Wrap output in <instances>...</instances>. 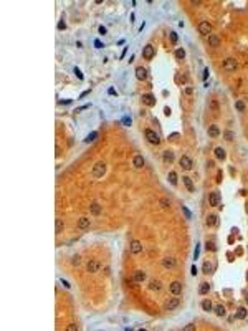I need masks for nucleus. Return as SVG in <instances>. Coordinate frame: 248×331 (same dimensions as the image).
Returning <instances> with one entry per match:
<instances>
[{
	"mask_svg": "<svg viewBox=\"0 0 248 331\" xmlns=\"http://www.w3.org/2000/svg\"><path fill=\"white\" fill-rule=\"evenodd\" d=\"M106 174V164L103 162V161H99V162H96L93 166V175L96 179H99V177H103V175Z\"/></svg>",
	"mask_w": 248,
	"mask_h": 331,
	"instance_id": "nucleus-1",
	"label": "nucleus"
},
{
	"mask_svg": "<svg viewBox=\"0 0 248 331\" xmlns=\"http://www.w3.org/2000/svg\"><path fill=\"white\" fill-rule=\"evenodd\" d=\"M144 136H146V139H147L151 144H159V143H161L159 134H157L155 131H152V129H146V131H144Z\"/></svg>",
	"mask_w": 248,
	"mask_h": 331,
	"instance_id": "nucleus-2",
	"label": "nucleus"
},
{
	"mask_svg": "<svg viewBox=\"0 0 248 331\" xmlns=\"http://www.w3.org/2000/svg\"><path fill=\"white\" fill-rule=\"evenodd\" d=\"M198 33L204 35V37L212 35V25L208 22H200V23H198Z\"/></svg>",
	"mask_w": 248,
	"mask_h": 331,
	"instance_id": "nucleus-3",
	"label": "nucleus"
},
{
	"mask_svg": "<svg viewBox=\"0 0 248 331\" xmlns=\"http://www.w3.org/2000/svg\"><path fill=\"white\" fill-rule=\"evenodd\" d=\"M223 70L225 71H235L237 70V60L235 58H227L223 61Z\"/></svg>",
	"mask_w": 248,
	"mask_h": 331,
	"instance_id": "nucleus-4",
	"label": "nucleus"
},
{
	"mask_svg": "<svg viewBox=\"0 0 248 331\" xmlns=\"http://www.w3.org/2000/svg\"><path fill=\"white\" fill-rule=\"evenodd\" d=\"M220 194L218 192H210V195H208V204H210L212 207H218L220 205Z\"/></svg>",
	"mask_w": 248,
	"mask_h": 331,
	"instance_id": "nucleus-5",
	"label": "nucleus"
},
{
	"mask_svg": "<svg viewBox=\"0 0 248 331\" xmlns=\"http://www.w3.org/2000/svg\"><path fill=\"white\" fill-rule=\"evenodd\" d=\"M179 305H180V300H179V298H169V300L165 301L164 308L167 310V311H172V310H175Z\"/></svg>",
	"mask_w": 248,
	"mask_h": 331,
	"instance_id": "nucleus-6",
	"label": "nucleus"
},
{
	"mask_svg": "<svg viewBox=\"0 0 248 331\" xmlns=\"http://www.w3.org/2000/svg\"><path fill=\"white\" fill-rule=\"evenodd\" d=\"M179 164L182 166V169H185V171H190L192 166H194L192 159H190L189 156H182V157H180V161H179Z\"/></svg>",
	"mask_w": 248,
	"mask_h": 331,
	"instance_id": "nucleus-7",
	"label": "nucleus"
},
{
	"mask_svg": "<svg viewBox=\"0 0 248 331\" xmlns=\"http://www.w3.org/2000/svg\"><path fill=\"white\" fill-rule=\"evenodd\" d=\"M99 268H101V265H99L98 260H90L88 265H86V270L90 273H96V272H99Z\"/></svg>",
	"mask_w": 248,
	"mask_h": 331,
	"instance_id": "nucleus-8",
	"label": "nucleus"
},
{
	"mask_svg": "<svg viewBox=\"0 0 248 331\" xmlns=\"http://www.w3.org/2000/svg\"><path fill=\"white\" fill-rule=\"evenodd\" d=\"M154 55H155L154 47H152V45H146V47H144V50H142V56H144L146 60H152V58H154Z\"/></svg>",
	"mask_w": 248,
	"mask_h": 331,
	"instance_id": "nucleus-9",
	"label": "nucleus"
},
{
	"mask_svg": "<svg viewBox=\"0 0 248 331\" xmlns=\"http://www.w3.org/2000/svg\"><path fill=\"white\" fill-rule=\"evenodd\" d=\"M169 290H171L172 295H180L182 293V283H180V281H172L171 287H169Z\"/></svg>",
	"mask_w": 248,
	"mask_h": 331,
	"instance_id": "nucleus-10",
	"label": "nucleus"
},
{
	"mask_svg": "<svg viewBox=\"0 0 248 331\" xmlns=\"http://www.w3.org/2000/svg\"><path fill=\"white\" fill-rule=\"evenodd\" d=\"M141 252H142V244L139 240L131 242V253H141Z\"/></svg>",
	"mask_w": 248,
	"mask_h": 331,
	"instance_id": "nucleus-11",
	"label": "nucleus"
},
{
	"mask_svg": "<svg viewBox=\"0 0 248 331\" xmlns=\"http://www.w3.org/2000/svg\"><path fill=\"white\" fill-rule=\"evenodd\" d=\"M142 103L146 106H155V98L152 94H142Z\"/></svg>",
	"mask_w": 248,
	"mask_h": 331,
	"instance_id": "nucleus-12",
	"label": "nucleus"
},
{
	"mask_svg": "<svg viewBox=\"0 0 248 331\" xmlns=\"http://www.w3.org/2000/svg\"><path fill=\"white\" fill-rule=\"evenodd\" d=\"M162 265H164V268H174L175 267V258L165 257V258H162Z\"/></svg>",
	"mask_w": 248,
	"mask_h": 331,
	"instance_id": "nucleus-13",
	"label": "nucleus"
},
{
	"mask_svg": "<svg viewBox=\"0 0 248 331\" xmlns=\"http://www.w3.org/2000/svg\"><path fill=\"white\" fill-rule=\"evenodd\" d=\"M132 166L136 169H141V167H144V157L141 156V154H137V156H134V159H132Z\"/></svg>",
	"mask_w": 248,
	"mask_h": 331,
	"instance_id": "nucleus-14",
	"label": "nucleus"
},
{
	"mask_svg": "<svg viewBox=\"0 0 248 331\" xmlns=\"http://www.w3.org/2000/svg\"><path fill=\"white\" fill-rule=\"evenodd\" d=\"M182 182L185 184V187H187V191L189 192H195V185H194V182H192V179L190 177H182Z\"/></svg>",
	"mask_w": 248,
	"mask_h": 331,
	"instance_id": "nucleus-15",
	"label": "nucleus"
},
{
	"mask_svg": "<svg viewBox=\"0 0 248 331\" xmlns=\"http://www.w3.org/2000/svg\"><path fill=\"white\" fill-rule=\"evenodd\" d=\"M136 78H137V80H141V81H144V80L147 78V71H146V68H142V66L136 68Z\"/></svg>",
	"mask_w": 248,
	"mask_h": 331,
	"instance_id": "nucleus-16",
	"label": "nucleus"
},
{
	"mask_svg": "<svg viewBox=\"0 0 248 331\" xmlns=\"http://www.w3.org/2000/svg\"><path fill=\"white\" fill-rule=\"evenodd\" d=\"M208 45L210 47H214V48H217V47H220V38L217 37V35H208Z\"/></svg>",
	"mask_w": 248,
	"mask_h": 331,
	"instance_id": "nucleus-17",
	"label": "nucleus"
},
{
	"mask_svg": "<svg viewBox=\"0 0 248 331\" xmlns=\"http://www.w3.org/2000/svg\"><path fill=\"white\" fill-rule=\"evenodd\" d=\"M144 280H146V272H142V270H136V272H134V281L142 283Z\"/></svg>",
	"mask_w": 248,
	"mask_h": 331,
	"instance_id": "nucleus-18",
	"label": "nucleus"
},
{
	"mask_svg": "<svg viewBox=\"0 0 248 331\" xmlns=\"http://www.w3.org/2000/svg\"><path fill=\"white\" fill-rule=\"evenodd\" d=\"M205 224H207V227H215V225L218 224V219L215 214H210V215L207 217V220H205Z\"/></svg>",
	"mask_w": 248,
	"mask_h": 331,
	"instance_id": "nucleus-19",
	"label": "nucleus"
},
{
	"mask_svg": "<svg viewBox=\"0 0 248 331\" xmlns=\"http://www.w3.org/2000/svg\"><path fill=\"white\" fill-rule=\"evenodd\" d=\"M162 288V283L159 280H151L149 281V290H152V291H159Z\"/></svg>",
	"mask_w": 248,
	"mask_h": 331,
	"instance_id": "nucleus-20",
	"label": "nucleus"
},
{
	"mask_svg": "<svg viewBox=\"0 0 248 331\" xmlns=\"http://www.w3.org/2000/svg\"><path fill=\"white\" fill-rule=\"evenodd\" d=\"M218 134H220V129H218V126H215V124L208 126V136H210V138H217Z\"/></svg>",
	"mask_w": 248,
	"mask_h": 331,
	"instance_id": "nucleus-21",
	"label": "nucleus"
},
{
	"mask_svg": "<svg viewBox=\"0 0 248 331\" xmlns=\"http://www.w3.org/2000/svg\"><path fill=\"white\" fill-rule=\"evenodd\" d=\"M90 212L93 214V215H99V214H101V205H99L98 202H93L90 205Z\"/></svg>",
	"mask_w": 248,
	"mask_h": 331,
	"instance_id": "nucleus-22",
	"label": "nucleus"
},
{
	"mask_svg": "<svg viewBox=\"0 0 248 331\" xmlns=\"http://www.w3.org/2000/svg\"><path fill=\"white\" fill-rule=\"evenodd\" d=\"M78 227H80L81 230L88 228V227H90V219H88V217H81V219L78 220Z\"/></svg>",
	"mask_w": 248,
	"mask_h": 331,
	"instance_id": "nucleus-23",
	"label": "nucleus"
},
{
	"mask_svg": "<svg viewBox=\"0 0 248 331\" xmlns=\"http://www.w3.org/2000/svg\"><path fill=\"white\" fill-rule=\"evenodd\" d=\"M215 157H217V159H220V161H223V159L227 157L225 149H222V147H215Z\"/></svg>",
	"mask_w": 248,
	"mask_h": 331,
	"instance_id": "nucleus-24",
	"label": "nucleus"
},
{
	"mask_svg": "<svg viewBox=\"0 0 248 331\" xmlns=\"http://www.w3.org/2000/svg\"><path fill=\"white\" fill-rule=\"evenodd\" d=\"M63 228H65L63 220H61V219H56V222H55V234H61Z\"/></svg>",
	"mask_w": 248,
	"mask_h": 331,
	"instance_id": "nucleus-25",
	"label": "nucleus"
},
{
	"mask_svg": "<svg viewBox=\"0 0 248 331\" xmlns=\"http://www.w3.org/2000/svg\"><path fill=\"white\" fill-rule=\"evenodd\" d=\"M162 157H164V161H165V162H169V164H171L172 161H174V152H172V151H164Z\"/></svg>",
	"mask_w": 248,
	"mask_h": 331,
	"instance_id": "nucleus-26",
	"label": "nucleus"
},
{
	"mask_svg": "<svg viewBox=\"0 0 248 331\" xmlns=\"http://www.w3.org/2000/svg\"><path fill=\"white\" fill-rule=\"evenodd\" d=\"M215 315H217V316H225L227 315L225 306H223V305H217V306H215Z\"/></svg>",
	"mask_w": 248,
	"mask_h": 331,
	"instance_id": "nucleus-27",
	"label": "nucleus"
},
{
	"mask_svg": "<svg viewBox=\"0 0 248 331\" xmlns=\"http://www.w3.org/2000/svg\"><path fill=\"white\" fill-rule=\"evenodd\" d=\"M210 291V285L208 283H200V288H198V293L200 295H207Z\"/></svg>",
	"mask_w": 248,
	"mask_h": 331,
	"instance_id": "nucleus-28",
	"label": "nucleus"
},
{
	"mask_svg": "<svg viewBox=\"0 0 248 331\" xmlns=\"http://www.w3.org/2000/svg\"><path fill=\"white\" fill-rule=\"evenodd\" d=\"M235 318H238V320H245V318H246V310H245V308H238V310H237Z\"/></svg>",
	"mask_w": 248,
	"mask_h": 331,
	"instance_id": "nucleus-29",
	"label": "nucleus"
},
{
	"mask_svg": "<svg viewBox=\"0 0 248 331\" xmlns=\"http://www.w3.org/2000/svg\"><path fill=\"white\" fill-rule=\"evenodd\" d=\"M212 270H214V267H212V263L205 262V263H204V267H202V272H204L205 275H208V273H212Z\"/></svg>",
	"mask_w": 248,
	"mask_h": 331,
	"instance_id": "nucleus-30",
	"label": "nucleus"
},
{
	"mask_svg": "<svg viewBox=\"0 0 248 331\" xmlns=\"http://www.w3.org/2000/svg\"><path fill=\"white\" fill-rule=\"evenodd\" d=\"M175 58L177 60H184V58H185V50H184V48H177V50H175Z\"/></svg>",
	"mask_w": 248,
	"mask_h": 331,
	"instance_id": "nucleus-31",
	"label": "nucleus"
},
{
	"mask_svg": "<svg viewBox=\"0 0 248 331\" xmlns=\"http://www.w3.org/2000/svg\"><path fill=\"white\" fill-rule=\"evenodd\" d=\"M202 308H204V311H212V301L210 300H204V301H202Z\"/></svg>",
	"mask_w": 248,
	"mask_h": 331,
	"instance_id": "nucleus-32",
	"label": "nucleus"
},
{
	"mask_svg": "<svg viewBox=\"0 0 248 331\" xmlns=\"http://www.w3.org/2000/svg\"><path fill=\"white\" fill-rule=\"evenodd\" d=\"M169 182H171L172 185H177V174L174 171L169 172Z\"/></svg>",
	"mask_w": 248,
	"mask_h": 331,
	"instance_id": "nucleus-33",
	"label": "nucleus"
},
{
	"mask_svg": "<svg viewBox=\"0 0 248 331\" xmlns=\"http://www.w3.org/2000/svg\"><path fill=\"white\" fill-rule=\"evenodd\" d=\"M96 138H98V133H96V131H93V133H91V134H88V136H86V139H84V143H93V141L96 139Z\"/></svg>",
	"mask_w": 248,
	"mask_h": 331,
	"instance_id": "nucleus-34",
	"label": "nucleus"
},
{
	"mask_svg": "<svg viewBox=\"0 0 248 331\" xmlns=\"http://www.w3.org/2000/svg\"><path fill=\"white\" fill-rule=\"evenodd\" d=\"M223 138H225L227 141H232L233 138H235V133H233V131H225V133H223Z\"/></svg>",
	"mask_w": 248,
	"mask_h": 331,
	"instance_id": "nucleus-35",
	"label": "nucleus"
},
{
	"mask_svg": "<svg viewBox=\"0 0 248 331\" xmlns=\"http://www.w3.org/2000/svg\"><path fill=\"white\" fill-rule=\"evenodd\" d=\"M159 204H161L162 209H167V207H171V200H169V199H161V202H159Z\"/></svg>",
	"mask_w": 248,
	"mask_h": 331,
	"instance_id": "nucleus-36",
	"label": "nucleus"
},
{
	"mask_svg": "<svg viewBox=\"0 0 248 331\" xmlns=\"http://www.w3.org/2000/svg\"><path fill=\"white\" fill-rule=\"evenodd\" d=\"M207 250H210V252H217V245H215V242H207Z\"/></svg>",
	"mask_w": 248,
	"mask_h": 331,
	"instance_id": "nucleus-37",
	"label": "nucleus"
},
{
	"mask_svg": "<svg viewBox=\"0 0 248 331\" xmlns=\"http://www.w3.org/2000/svg\"><path fill=\"white\" fill-rule=\"evenodd\" d=\"M235 108H237L240 113L245 111V103H243V101H237V103H235Z\"/></svg>",
	"mask_w": 248,
	"mask_h": 331,
	"instance_id": "nucleus-38",
	"label": "nucleus"
},
{
	"mask_svg": "<svg viewBox=\"0 0 248 331\" xmlns=\"http://www.w3.org/2000/svg\"><path fill=\"white\" fill-rule=\"evenodd\" d=\"M81 263V258H80V255H74L73 258H71V265H80Z\"/></svg>",
	"mask_w": 248,
	"mask_h": 331,
	"instance_id": "nucleus-39",
	"label": "nucleus"
},
{
	"mask_svg": "<svg viewBox=\"0 0 248 331\" xmlns=\"http://www.w3.org/2000/svg\"><path fill=\"white\" fill-rule=\"evenodd\" d=\"M177 40H179V37H177V33H175V31H171V41H172L174 45H175V43H177Z\"/></svg>",
	"mask_w": 248,
	"mask_h": 331,
	"instance_id": "nucleus-40",
	"label": "nucleus"
},
{
	"mask_svg": "<svg viewBox=\"0 0 248 331\" xmlns=\"http://www.w3.org/2000/svg\"><path fill=\"white\" fill-rule=\"evenodd\" d=\"M182 210H184V214H185L187 219H192V214L189 212V209H187V207H184V205H182Z\"/></svg>",
	"mask_w": 248,
	"mask_h": 331,
	"instance_id": "nucleus-41",
	"label": "nucleus"
},
{
	"mask_svg": "<svg viewBox=\"0 0 248 331\" xmlns=\"http://www.w3.org/2000/svg\"><path fill=\"white\" fill-rule=\"evenodd\" d=\"M184 329L185 331H194L195 329V325H187V326H184Z\"/></svg>",
	"mask_w": 248,
	"mask_h": 331,
	"instance_id": "nucleus-42",
	"label": "nucleus"
},
{
	"mask_svg": "<svg viewBox=\"0 0 248 331\" xmlns=\"http://www.w3.org/2000/svg\"><path fill=\"white\" fill-rule=\"evenodd\" d=\"M66 329H68V331H78L80 328H78L76 325H70V326H68V328H66Z\"/></svg>",
	"mask_w": 248,
	"mask_h": 331,
	"instance_id": "nucleus-43",
	"label": "nucleus"
},
{
	"mask_svg": "<svg viewBox=\"0 0 248 331\" xmlns=\"http://www.w3.org/2000/svg\"><path fill=\"white\" fill-rule=\"evenodd\" d=\"M58 28H60V30H65V28H66V23H65V22H63V20H61V22L58 23Z\"/></svg>",
	"mask_w": 248,
	"mask_h": 331,
	"instance_id": "nucleus-44",
	"label": "nucleus"
},
{
	"mask_svg": "<svg viewBox=\"0 0 248 331\" xmlns=\"http://www.w3.org/2000/svg\"><path fill=\"white\" fill-rule=\"evenodd\" d=\"M74 73H76V76H78L80 80H83V75H81V71H80L78 68H74Z\"/></svg>",
	"mask_w": 248,
	"mask_h": 331,
	"instance_id": "nucleus-45",
	"label": "nucleus"
},
{
	"mask_svg": "<svg viewBox=\"0 0 248 331\" xmlns=\"http://www.w3.org/2000/svg\"><path fill=\"white\" fill-rule=\"evenodd\" d=\"M94 47H96V48H103V43L99 40H96V41H94Z\"/></svg>",
	"mask_w": 248,
	"mask_h": 331,
	"instance_id": "nucleus-46",
	"label": "nucleus"
},
{
	"mask_svg": "<svg viewBox=\"0 0 248 331\" xmlns=\"http://www.w3.org/2000/svg\"><path fill=\"white\" fill-rule=\"evenodd\" d=\"M61 283H63V287H65V288H70V287H71V285H70L66 280H61Z\"/></svg>",
	"mask_w": 248,
	"mask_h": 331,
	"instance_id": "nucleus-47",
	"label": "nucleus"
},
{
	"mask_svg": "<svg viewBox=\"0 0 248 331\" xmlns=\"http://www.w3.org/2000/svg\"><path fill=\"white\" fill-rule=\"evenodd\" d=\"M197 273H198V270H197V267H195V265H194V267H192V275H194V277H195V275H197Z\"/></svg>",
	"mask_w": 248,
	"mask_h": 331,
	"instance_id": "nucleus-48",
	"label": "nucleus"
},
{
	"mask_svg": "<svg viewBox=\"0 0 248 331\" xmlns=\"http://www.w3.org/2000/svg\"><path fill=\"white\" fill-rule=\"evenodd\" d=\"M122 121H124V124H127V126H129V124H131V118H124V119H122Z\"/></svg>",
	"mask_w": 248,
	"mask_h": 331,
	"instance_id": "nucleus-49",
	"label": "nucleus"
},
{
	"mask_svg": "<svg viewBox=\"0 0 248 331\" xmlns=\"http://www.w3.org/2000/svg\"><path fill=\"white\" fill-rule=\"evenodd\" d=\"M164 114L165 116H171V110H169V108H164Z\"/></svg>",
	"mask_w": 248,
	"mask_h": 331,
	"instance_id": "nucleus-50",
	"label": "nucleus"
},
{
	"mask_svg": "<svg viewBox=\"0 0 248 331\" xmlns=\"http://www.w3.org/2000/svg\"><path fill=\"white\" fill-rule=\"evenodd\" d=\"M99 33L104 35V33H106V28H104V27H99Z\"/></svg>",
	"mask_w": 248,
	"mask_h": 331,
	"instance_id": "nucleus-51",
	"label": "nucleus"
},
{
	"mask_svg": "<svg viewBox=\"0 0 248 331\" xmlns=\"http://www.w3.org/2000/svg\"><path fill=\"white\" fill-rule=\"evenodd\" d=\"M185 93H187V94H192V93H194V90H192V88H187Z\"/></svg>",
	"mask_w": 248,
	"mask_h": 331,
	"instance_id": "nucleus-52",
	"label": "nucleus"
},
{
	"mask_svg": "<svg viewBox=\"0 0 248 331\" xmlns=\"http://www.w3.org/2000/svg\"><path fill=\"white\" fill-rule=\"evenodd\" d=\"M217 182H222V172H218V175H217Z\"/></svg>",
	"mask_w": 248,
	"mask_h": 331,
	"instance_id": "nucleus-53",
	"label": "nucleus"
},
{
	"mask_svg": "<svg viewBox=\"0 0 248 331\" xmlns=\"http://www.w3.org/2000/svg\"><path fill=\"white\" fill-rule=\"evenodd\" d=\"M245 301H246V303H248V293L245 295Z\"/></svg>",
	"mask_w": 248,
	"mask_h": 331,
	"instance_id": "nucleus-54",
	"label": "nucleus"
},
{
	"mask_svg": "<svg viewBox=\"0 0 248 331\" xmlns=\"http://www.w3.org/2000/svg\"><path fill=\"white\" fill-rule=\"evenodd\" d=\"M246 280H248V272H246Z\"/></svg>",
	"mask_w": 248,
	"mask_h": 331,
	"instance_id": "nucleus-55",
	"label": "nucleus"
}]
</instances>
